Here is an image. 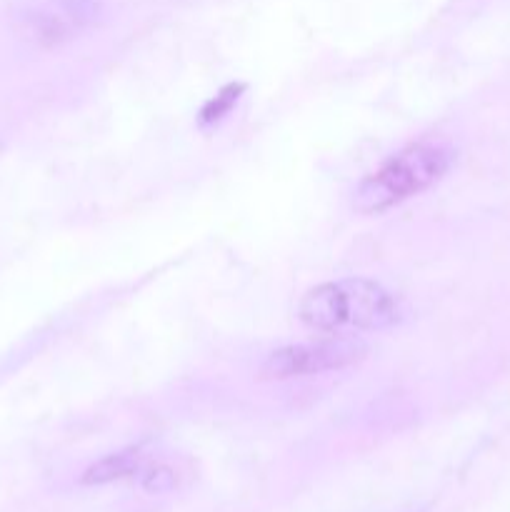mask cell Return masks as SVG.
<instances>
[{"label": "cell", "instance_id": "6da1fadb", "mask_svg": "<svg viewBox=\"0 0 510 512\" xmlns=\"http://www.w3.org/2000/svg\"><path fill=\"white\" fill-rule=\"evenodd\" d=\"M405 303L375 280L350 278L315 285L300 298L298 318L318 333H378L405 320Z\"/></svg>", "mask_w": 510, "mask_h": 512}, {"label": "cell", "instance_id": "5b68a950", "mask_svg": "<svg viewBox=\"0 0 510 512\" xmlns=\"http://www.w3.org/2000/svg\"><path fill=\"white\" fill-rule=\"evenodd\" d=\"M150 455L145 453L140 445H133V448H125L120 453L108 455V458L98 460L95 465H90L83 475L85 485H105L115 483V480H130L140 478L143 470L150 465Z\"/></svg>", "mask_w": 510, "mask_h": 512}, {"label": "cell", "instance_id": "3957f363", "mask_svg": "<svg viewBox=\"0 0 510 512\" xmlns=\"http://www.w3.org/2000/svg\"><path fill=\"white\" fill-rule=\"evenodd\" d=\"M105 0H33L15 15V33L33 48L50 50L98 28Z\"/></svg>", "mask_w": 510, "mask_h": 512}, {"label": "cell", "instance_id": "277c9868", "mask_svg": "<svg viewBox=\"0 0 510 512\" xmlns=\"http://www.w3.org/2000/svg\"><path fill=\"white\" fill-rule=\"evenodd\" d=\"M368 348L353 338H330L318 340V343L288 345L268 358L260 365V378L265 380H295L310 378V375L335 373V370L350 368L365 358Z\"/></svg>", "mask_w": 510, "mask_h": 512}, {"label": "cell", "instance_id": "52a82bcc", "mask_svg": "<svg viewBox=\"0 0 510 512\" xmlns=\"http://www.w3.org/2000/svg\"><path fill=\"white\" fill-rule=\"evenodd\" d=\"M240 85H228V88L223 90V93L215 95L213 100H210L208 105L203 108V113H200V123L203 125H210V123H218V120H223L225 115L230 113V108H233L235 103H238L240 98Z\"/></svg>", "mask_w": 510, "mask_h": 512}, {"label": "cell", "instance_id": "8992f818", "mask_svg": "<svg viewBox=\"0 0 510 512\" xmlns=\"http://www.w3.org/2000/svg\"><path fill=\"white\" fill-rule=\"evenodd\" d=\"M178 478L180 475L173 465L150 460V465L143 470V475L138 480L148 493H168V490H173L178 485Z\"/></svg>", "mask_w": 510, "mask_h": 512}, {"label": "cell", "instance_id": "7a4b0ae2", "mask_svg": "<svg viewBox=\"0 0 510 512\" xmlns=\"http://www.w3.org/2000/svg\"><path fill=\"white\" fill-rule=\"evenodd\" d=\"M453 160V148L443 143L410 145L360 180L353 190V210L360 215L388 213L440 183Z\"/></svg>", "mask_w": 510, "mask_h": 512}]
</instances>
